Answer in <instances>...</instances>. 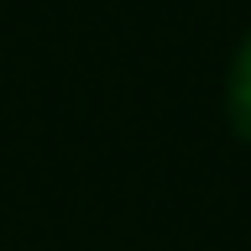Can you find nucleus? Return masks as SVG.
Returning a JSON list of instances; mask_svg holds the SVG:
<instances>
[{"label": "nucleus", "mask_w": 251, "mask_h": 251, "mask_svg": "<svg viewBox=\"0 0 251 251\" xmlns=\"http://www.w3.org/2000/svg\"><path fill=\"white\" fill-rule=\"evenodd\" d=\"M225 110H230V126L251 141V31L241 37L230 58V78H225Z\"/></svg>", "instance_id": "nucleus-1"}]
</instances>
